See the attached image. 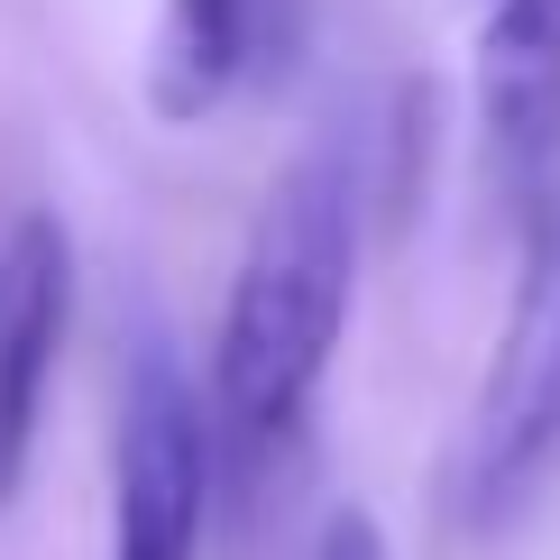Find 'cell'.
<instances>
[{"mask_svg": "<svg viewBox=\"0 0 560 560\" xmlns=\"http://www.w3.org/2000/svg\"><path fill=\"white\" fill-rule=\"evenodd\" d=\"M349 276H359V166L340 138H322L276 175L240 248V276H230V313L212 349V432L240 469H267L294 441L340 349Z\"/></svg>", "mask_w": 560, "mask_h": 560, "instance_id": "cell-1", "label": "cell"}, {"mask_svg": "<svg viewBox=\"0 0 560 560\" xmlns=\"http://www.w3.org/2000/svg\"><path fill=\"white\" fill-rule=\"evenodd\" d=\"M551 469H560V194H542L515 313H505L497 359H487V395H478L469 451H459V515L478 533L515 524L551 487Z\"/></svg>", "mask_w": 560, "mask_h": 560, "instance_id": "cell-2", "label": "cell"}, {"mask_svg": "<svg viewBox=\"0 0 560 560\" xmlns=\"http://www.w3.org/2000/svg\"><path fill=\"white\" fill-rule=\"evenodd\" d=\"M212 505V423L166 340L129 349L120 469H110V560H194Z\"/></svg>", "mask_w": 560, "mask_h": 560, "instance_id": "cell-3", "label": "cell"}, {"mask_svg": "<svg viewBox=\"0 0 560 560\" xmlns=\"http://www.w3.org/2000/svg\"><path fill=\"white\" fill-rule=\"evenodd\" d=\"M313 0H166L148 56V102L166 120H212L240 92H276L303 56Z\"/></svg>", "mask_w": 560, "mask_h": 560, "instance_id": "cell-4", "label": "cell"}, {"mask_svg": "<svg viewBox=\"0 0 560 560\" xmlns=\"http://www.w3.org/2000/svg\"><path fill=\"white\" fill-rule=\"evenodd\" d=\"M478 129L505 202L551 194L560 156V0H497L478 37Z\"/></svg>", "mask_w": 560, "mask_h": 560, "instance_id": "cell-5", "label": "cell"}, {"mask_svg": "<svg viewBox=\"0 0 560 560\" xmlns=\"http://www.w3.org/2000/svg\"><path fill=\"white\" fill-rule=\"evenodd\" d=\"M65 313H74V248H65L56 212H28L0 240V505L28 469L46 377H56V349H65Z\"/></svg>", "mask_w": 560, "mask_h": 560, "instance_id": "cell-6", "label": "cell"}, {"mask_svg": "<svg viewBox=\"0 0 560 560\" xmlns=\"http://www.w3.org/2000/svg\"><path fill=\"white\" fill-rule=\"evenodd\" d=\"M313 560H386V542H377V524H368L359 505H340V515L313 533Z\"/></svg>", "mask_w": 560, "mask_h": 560, "instance_id": "cell-7", "label": "cell"}]
</instances>
